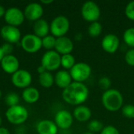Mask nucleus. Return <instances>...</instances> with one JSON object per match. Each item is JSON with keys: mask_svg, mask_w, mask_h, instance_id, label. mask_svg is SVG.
<instances>
[{"mask_svg": "<svg viewBox=\"0 0 134 134\" xmlns=\"http://www.w3.org/2000/svg\"><path fill=\"white\" fill-rule=\"evenodd\" d=\"M74 49V44L71 39L67 36L57 38L54 50L60 56L70 54Z\"/></svg>", "mask_w": 134, "mask_h": 134, "instance_id": "16", "label": "nucleus"}, {"mask_svg": "<svg viewBox=\"0 0 134 134\" xmlns=\"http://www.w3.org/2000/svg\"><path fill=\"white\" fill-rule=\"evenodd\" d=\"M33 31L36 36L39 37L40 38H43L44 37L47 36L50 31L49 24L46 20L42 18L34 23Z\"/></svg>", "mask_w": 134, "mask_h": 134, "instance_id": "19", "label": "nucleus"}, {"mask_svg": "<svg viewBox=\"0 0 134 134\" xmlns=\"http://www.w3.org/2000/svg\"><path fill=\"white\" fill-rule=\"evenodd\" d=\"M89 93V89L84 83L72 82L71 85L63 90L62 98L71 105L79 106L88 99Z\"/></svg>", "mask_w": 134, "mask_h": 134, "instance_id": "1", "label": "nucleus"}, {"mask_svg": "<svg viewBox=\"0 0 134 134\" xmlns=\"http://www.w3.org/2000/svg\"><path fill=\"white\" fill-rule=\"evenodd\" d=\"M101 100L104 107L109 111H117L121 109L123 105L122 94L115 89L104 91Z\"/></svg>", "mask_w": 134, "mask_h": 134, "instance_id": "2", "label": "nucleus"}, {"mask_svg": "<svg viewBox=\"0 0 134 134\" xmlns=\"http://www.w3.org/2000/svg\"><path fill=\"white\" fill-rule=\"evenodd\" d=\"M5 115L7 121L9 123L13 125L19 126L24 123L27 120L29 113L25 107L18 104L16 106L8 108Z\"/></svg>", "mask_w": 134, "mask_h": 134, "instance_id": "3", "label": "nucleus"}, {"mask_svg": "<svg viewBox=\"0 0 134 134\" xmlns=\"http://www.w3.org/2000/svg\"><path fill=\"white\" fill-rule=\"evenodd\" d=\"M5 104L9 108L13 106L18 105L20 103V97L19 95L15 92H10L5 97Z\"/></svg>", "mask_w": 134, "mask_h": 134, "instance_id": "26", "label": "nucleus"}, {"mask_svg": "<svg viewBox=\"0 0 134 134\" xmlns=\"http://www.w3.org/2000/svg\"><path fill=\"white\" fill-rule=\"evenodd\" d=\"M75 57L70 53V54H65L61 56L60 59V65L67 70H71L73 66L75 64Z\"/></svg>", "mask_w": 134, "mask_h": 134, "instance_id": "23", "label": "nucleus"}, {"mask_svg": "<svg viewBox=\"0 0 134 134\" xmlns=\"http://www.w3.org/2000/svg\"><path fill=\"white\" fill-rule=\"evenodd\" d=\"M20 46L24 51L28 53H35L42 48V38L33 34H27L21 38Z\"/></svg>", "mask_w": 134, "mask_h": 134, "instance_id": "5", "label": "nucleus"}, {"mask_svg": "<svg viewBox=\"0 0 134 134\" xmlns=\"http://www.w3.org/2000/svg\"><path fill=\"white\" fill-rule=\"evenodd\" d=\"M102 30H103V27L100 22H98V21L93 22L90 24V25L88 27V34L91 37L95 38V37L99 36L101 34Z\"/></svg>", "mask_w": 134, "mask_h": 134, "instance_id": "24", "label": "nucleus"}, {"mask_svg": "<svg viewBox=\"0 0 134 134\" xmlns=\"http://www.w3.org/2000/svg\"><path fill=\"white\" fill-rule=\"evenodd\" d=\"M88 130L91 133H98V132H101L103 130V129L104 128V124L99 121V120H92L89 122L88 124Z\"/></svg>", "mask_w": 134, "mask_h": 134, "instance_id": "28", "label": "nucleus"}, {"mask_svg": "<svg viewBox=\"0 0 134 134\" xmlns=\"http://www.w3.org/2000/svg\"><path fill=\"white\" fill-rule=\"evenodd\" d=\"M2 97V91L0 90V98Z\"/></svg>", "mask_w": 134, "mask_h": 134, "instance_id": "42", "label": "nucleus"}, {"mask_svg": "<svg viewBox=\"0 0 134 134\" xmlns=\"http://www.w3.org/2000/svg\"><path fill=\"white\" fill-rule=\"evenodd\" d=\"M98 86L101 90L107 91V90H110V88H111V79L105 76L101 77L98 81Z\"/></svg>", "mask_w": 134, "mask_h": 134, "instance_id": "30", "label": "nucleus"}, {"mask_svg": "<svg viewBox=\"0 0 134 134\" xmlns=\"http://www.w3.org/2000/svg\"><path fill=\"white\" fill-rule=\"evenodd\" d=\"M16 134H25V133H16Z\"/></svg>", "mask_w": 134, "mask_h": 134, "instance_id": "43", "label": "nucleus"}, {"mask_svg": "<svg viewBox=\"0 0 134 134\" xmlns=\"http://www.w3.org/2000/svg\"><path fill=\"white\" fill-rule=\"evenodd\" d=\"M44 13V9L41 3L38 2H31L27 4L24 9V14L25 19L30 21H37L42 19Z\"/></svg>", "mask_w": 134, "mask_h": 134, "instance_id": "12", "label": "nucleus"}, {"mask_svg": "<svg viewBox=\"0 0 134 134\" xmlns=\"http://www.w3.org/2000/svg\"><path fill=\"white\" fill-rule=\"evenodd\" d=\"M100 134H120L119 131L117 128L113 126H105L103 130L100 132Z\"/></svg>", "mask_w": 134, "mask_h": 134, "instance_id": "34", "label": "nucleus"}, {"mask_svg": "<svg viewBox=\"0 0 134 134\" xmlns=\"http://www.w3.org/2000/svg\"><path fill=\"white\" fill-rule=\"evenodd\" d=\"M36 132L38 134H57L58 127L54 121L43 119L36 124Z\"/></svg>", "mask_w": 134, "mask_h": 134, "instance_id": "17", "label": "nucleus"}, {"mask_svg": "<svg viewBox=\"0 0 134 134\" xmlns=\"http://www.w3.org/2000/svg\"><path fill=\"white\" fill-rule=\"evenodd\" d=\"M123 40L127 46L134 48V27H130L124 31Z\"/></svg>", "mask_w": 134, "mask_h": 134, "instance_id": "27", "label": "nucleus"}, {"mask_svg": "<svg viewBox=\"0 0 134 134\" xmlns=\"http://www.w3.org/2000/svg\"><path fill=\"white\" fill-rule=\"evenodd\" d=\"M0 35L5 42L10 43L12 45L20 42L22 38L20 31L18 27L7 24L1 27Z\"/></svg>", "mask_w": 134, "mask_h": 134, "instance_id": "11", "label": "nucleus"}, {"mask_svg": "<svg viewBox=\"0 0 134 134\" xmlns=\"http://www.w3.org/2000/svg\"><path fill=\"white\" fill-rule=\"evenodd\" d=\"M126 16L131 20H134V1L129 2L125 9Z\"/></svg>", "mask_w": 134, "mask_h": 134, "instance_id": "31", "label": "nucleus"}, {"mask_svg": "<svg viewBox=\"0 0 134 134\" xmlns=\"http://www.w3.org/2000/svg\"><path fill=\"white\" fill-rule=\"evenodd\" d=\"M45 71H46V68L42 65H39L37 68V72L38 73V75H41V74L44 73Z\"/></svg>", "mask_w": 134, "mask_h": 134, "instance_id": "35", "label": "nucleus"}, {"mask_svg": "<svg viewBox=\"0 0 134 134\" xmlns=\"http://www.w3.org/2000/svg\"><path fill=\"white\" fill-rule=\"evenodd\" d=\"M122 115L128 119H134V105L126 104L122 108Z\"/></svg>", "mask_w": 134, "mask_h": 134, "instance_id": "29", "label": "nucleus"}, {"mask_svg": "<svg viewBox=\"0 0 134 134\" xmlns=\"http://www.w3.org/2000/svg\"><path fill=\"white\" fill-rule=\"evenodd\" d=\"M56 40H57V38H55L53 35H48L47 36L42 38V47L44 49H47V51L48 50H53V49L55 48Z\"/></svg>", "mask_w": 134, "mask_h": 134, "instance_id": "25", "label": "nucleus"}, {"mask_svg": "<svg viewBox=\"0 0 134 134\" xmlns=\"http://www.w3.org/2000/svg\"><path fill=\"white\" fill-rule=\"evenodd\" d=\"M92 116V111L90 108L84 105L76 107L73 111V117L79 122H87Z\"/></svg>", "mask_w": 134, "mask_h": 134, "instance_id": "21", "label": "nucleus"}, {"mask_svg": "<svg viewBox=\"0 0 134 134\" xmlns=\"http://www.w3.org/2000/svg\"><path fill=\"white\" fill-rule=\"evenodd\" d=\"M125 60L128 65L134 66V48H131L126 53Z\"/></svg>", "mask_w": 134, "mask_h": 134, "instance_id": "32", "label": "nucleus"}, {"mask_svg": "<svg viewBox=\"0 0 134 134\" xmlns=\"http://www.w3.org/2000/svg\"><path fill=\"white\" fill-rule=\"evenodd\" d=\"M5 9L2 5H0V18L1 17H4L5 13Z\"/></svg>", "mask_w": 134, "mask_h": 134, "instance_id": "37", "label": "nucleus"}, {"mask_svg": "<svg viewBox=\"0 0 134 134\" xmlns=\"http://www.w3.org/2000/svg\"><path fill=\"white\" fill-rule=\"evenodd\" d=\"M69 73L74 82L83 83L84 81L87 80L90 77L92 68L86 63L79 62L76 63L71 70H69Z\"/></svg>", "mask_w": 134, "mask_h": 134, "instance_id": "6", "label": "nucleus"}, {"mask_svg": "<svg viewBox=\"0 0 134 134\" xmlns=\"http://www.w3.org/2000/svg\"><path fill=\"white\" fill-rule=\"evenodd\" d=\"M2 119L0 116V127H2Z\"/></svg>", "mask_w": 134, "mask_h": 134, "instance_id": "40", "label": "nucleus"}, {"mask_svg": "<svg viewBox=\"0 0 134 134\" xmlns=\"http://www.w3.org/2000/svg\"><path fill=\"white\" fill-rule=\"evenodd\" d=\"M1 47H2V49L5 56L11 55L13 51V45L8 43V42H5L2 46H1Z\"/></svg>", "mask_w": 134, "mask_h": 134, "instance_id": "33", "label": "nucleus"}, {"mask_svg": "<svg viewBox=\"0 0 134 134\" xmlns=\"http://www.w3.org/2000/svg\"><path fill=\"white\" fill-rule=\"evenodd\" d=\"M81 14L85 20L91 23L96 22L100 16V9L95 2L88 1L82 5Z\"/></svg>", "mask_w": 134, "mask_h": 134, "instance_id": "8", "label": "nucleus"}, {"mask_svg": "<svg viewBox=\"0 0 134 134\" xmlns=\"http://www.w3.org/2000/svg\"><path fill=\"white\" fill-rule=\"evenodd\" d=\"M54 83L63 90L72 83L71 76L67 70H60L54 75Z\"/></svg>", "mask_w": 134, "mask_h": 134, "instance_id": "18", "label": "nucleus"}, {"mask_svg": "<svg viewBox=\"0 0 134 134\" xmlns=\"http://www.w3.org/2000/svg\"><path fill=\"white\" fill-rule=\"evenodd\" d=\"M53 2V0H41V3L43 5H48Z\"/></svg>", "mask_w": 134, "mask_h": 134, "instance_id": "38", "label": "nucleus"}, {"mask_svg": "<svg viewBox=\"0 0 134 134\" xmlns=\"http://www.w3.org/2000/svg\"><path fill=\"white\" fill-rule=\"evenodd\" d=\"M0 134H11L9 130L5 127H0Z\"/></svg>", "mask_w": 134, "mask_h": 134, "instance_id": "36", "label": "nucleus"}, {"mask_svg": "<svg viewBox=\"0 0 134 134\" xmlns=\"http://www.w3.org/2000/svg\"><path fill=\"white\" fill-rule=\"evenodd\" d=\"M73 115L67 110H60L54 116V122L57 126L58 129L61 130L69 129L73 124Z\"/></svg>", "mask_w": 134, "mask_h": 134, "instance_id": "13", "label": "nucleus"}, {"mask_svg": "<svg viewBox=\"0 0 134 134\" xmlns=\"http://www.w3.org/2000/svg\"><path fill=\"white\" fill-rule=\"evenodd\" d=\"M0 65L4 72L11 75L20 69V61L18 58L13 54L5 56L0 62Z\"/></svg>", "mask_w": 134, "mask_h": 134, "instance_id": "14", "label": "nucleus"}, {"mask_svg": "<svg viewBox=\"0 0 134 134\" xmlns=\"http://www.w3.org/2000/svg\"><path fill=\"white\" fill-rule=\"evenodd\" d=\"M21 97L24 102L27 104H35L36 103L40 97V93L38 90L35 87L29 86L23 90L21 93Z\"/></svg>", "mask_w": 134, "mask_h": 134, "instance_id": "20", "label": "nucleus"}, {"mask_svg": "<svg viewBox=\"0 0 134 134\" xmlns=\"http://www.w3.org/2000/svg\"><path fill=\"white\" fill-rule=\"evenodd\" d=\"M38 82L43 88H50L54 84V76L49 71H45L38 75Z\"/></svg>", "mask_w": 134, "mask_h": 134, "instance_id": "22", "label": "nucleus"}, {"mask_svg": "<svg viewBox=\"0 0 134 134\" xmlns=\"http://www.w3.org/2000/svg\"><path fill=\"white\" fill-rule=\"evenodd\" d=\"M82 134H94V133H91V132L88 131V132H86V133H82Z\"/></svg>", "mask_w": 134, "mask_h": 134, "instance_id": "41", "label": "nucleus"}, {"mask_svg": "<svg viewBox=\"0 0 134 134\" xmlns=\"http://www.w3.org/2000/svg\"><path fill=\"white\" fill-rule=\"evenodd\" d=\"M11 82L14 86L24 90L31 86L32 82V75L27 70L19 69L11 75Z\"/></svg>", "mask_w": 134, "mask_h": 134, "instance_id": "9", "label": "nucleus"}, {"mask_svg": "<svg viewBox=\"0 0 134 134\" xmlns=\"http://www.w3.org/2000/svg\"><path fill=\"white\" fill-rule=\"evenodd\" d=\"M61 56L55 50H48L42 57L41 65H42L47 71H53L57 70L60 65Z\"/></svg>", "mask_w": 134, "mask_h": 134, "instance_id": "7", "label": "nucleus"}, {"mask_svg": "<svg viewBox=\"0 0 134 134\" xmlns=\"http://www.w3.org/2000/svg\"><path fill=\"white\" fill-rule=\"evenodd\" d=\"M49 28L52 35H53L55 38L65 36L70 28V21L65 16H57L51 21Z\"/></svg>", "mask_w": 134, "mask_h": 134, "instance_id": "4", "label": "nucleus"}, {"mask_svg": "<svg viewBox=\"0 0 134 134\" xmlns=\"http://www.w3.org/2000/svg\"><path fill=\"white\" fill-rule=\"evenodd\" d=\"M119 44L120 40L119 37L114 34L106 35L101 41V46L103 49L108 53H115L119 47Z\"/></svg>", "mask_w": 134, "mask_h": 134, "instance_id": "15", "label": "nucleus"}, {"mask_svg": "<svg viewBox=\"0 0 134 134\" xmlns=\"http://www.w3.org/2000/svg\"><path fill=\"white\" fill-rule=\"evenodd\" d=\"M4 57H5V54H4V53H3V51L2 49V47L0 46V62L2 61V58Z\"/></svg>", "mask_w": 134, "mask_h": 134, "instance_id": "39", "label": "nucleus"}, {"mask_svg": "<svg viewBox=\"0 0 134 134\" xmlns=\"http://www.w3.org/2000/svg\"><path fill=\"white\" fill-rule=\"evenodd\" d=\"M25 20L24 11L17 7H10L5 10L4 20L7 25L18 27Z\"/></svg>", "mask_w": 134, "mask_h": 134, "instance_id": "10", "label": "nucleus"}]
</instances>
